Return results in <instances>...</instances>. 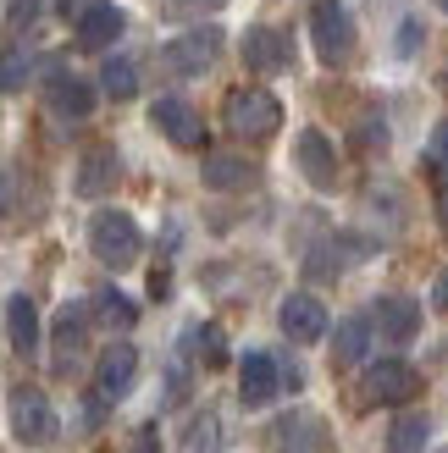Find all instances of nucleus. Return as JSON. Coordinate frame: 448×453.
Listing matches in <instances>:
<instances>
[{
	"instance_id": "nucleus-28",
	"label": "nucleus",
	"mask_w": 448,
	"mask_h": 453,
	"mask_svg": "<svg viewBox=\"0 0 448 453\" xmlns=\"http://www.w3.org/2000/svg\"><path fill=\"white\" fill-rule=\"evenodd\" d=\"M127 453H161V426H139Z\"/></svg>"
},
{
	"instance_id": "nucleus-26",
	"label": "nucleus",
	"mask_w": 448,
	"mask_h": 453,
	"mask_svg": "<svg viewBox=\"0 0 448 453\" xmlns=\"http://www.w3.org/2000/svg\"><path fill=\"white\" fill-rule=\"evenodd\" d=\"M22 83H28V56L0 50V88H22Z\"/></svg>"
},
{
	"instance_id": "nucleus-11",
	"label": "nucleus",
	"mask_w": 448,
	"mask_h": 453,
	"mask_svg": "<svg viewBox=\"0 0 448 453\" xmlns=\"http://www.w3.org/2000/svg\"><path fill=\"white\" fill-rule=\"evenodd\" d=\"M277 388H282V365L272 354H243V365H238V398L250 403V410H260V403H272L277 398Z\"/></svg>"
},
{
	"instance_id": "nucleus-5",
	"label": "nucleus",
	"mask_w": 448,
	"mask_h": 453,
	"mask_svg": "<svg viewBox=\"0 0 448 453\" xmlns=\"http://www.w3.org/2000/svg\"><path fill=\"white\" fill-rule=\"evenodd\" d=\"M310 34H316V56L327 66H338L354 56V22L338 0H316V12H310Z\"/></svg>"
},
{
	"instance_id": "nucleus-16",
	"label": "nucleus",
	"mask_w": 448,
	"mask_h": 453,
	"mask_svg": "<svg viewBox=\"0 0 448 453\" xmlns=\"http://www.w3.org/2000/svg\"><path fill=\"white\" fill-rule=\"evenodd\" d=\"M122 28H127L122 6H89L78 17V44H83V50H105V44L122 39Z\"/></svg>"
},
{
	"instance_id": "nucleus-13",
	"label": "nucleus",
	"mask_w": 448,
	"mask_h": 453,
	"mask_svg": "<svg viewBox=\"0 0 448 453\" xmlns=\"http://www.w3.org/2000/svg\"><path fill=\"white\" fill-rule=\"evenodd\" d=\"M294 155H299V172H305L316 188H338V155H332L327 133L305 127V133H299V144H294Z\"/></svg>"
},
{
	"instance_id": "nucleus-24",
	"label": "nucleus",
	"mask_w": 448,
	"mask_h": 453,
	"mask_svg": "<svg viewBox=\"0 0 448 453\" xmlns=\"http://www.w3.org/2000/svg\"><path fill=\"white\" fill-rule=\"evenodd\" d=\"M100 88H105L111 100H133V95H139V66H133L127 56H111L100 66Z\"/></svg>"
},
{
	"instance_id": "nucleus-6",
	"label": "nucleus",
	"mask_w": 448,
	"mask_h": 453,
	"mask_svg": "<svg viewBox=\"0 0 448 453\" xmlns=\"http://www.w3.org/2000/svg\"><path fill=\"white\" fill-rule=\"evenodd\" d=\"M216 56H221V28L205 22V28H189L183 39H172L166 50H161V66L177 73V78H194V73H205Z\"/></svg>"
},
{
	"instance_id": "nucleus-31",
	"label": "nucleus",
	"mask_w": 448,
	"mask_h": 453,
	"mask_svg": "<svg viewBox=\"0 0 448 453\" xmlns=\"http://www.w3.org/2000/svg\"><path fill=\"white\" fill-rule=\"evenodd\" d=\"M172 6H177V12H221L228 0H172Z\"/></svg>"
},
{
	"instance_id": "nucleus-35",
	"label": "nucleus",
	"mask_w": 448,
	"mask_h": 453,
	"mask_svg": "<svg viewBox=\"0 0 448 453\" xmlns=\"http://www.w3.org/2000/svg\"><path fill=\"white\" fill-rule=\"evenodd\" d=\"M437 221H443V233H448V188L437 194Z\"/></svg>"
},
{
	"instance_id": "nucleus-21",
	"label": "nucleus",
	"mask_w": 448,
	"mask_h": 453,
	"mask_svg": "<svg viewBox=\"0 0 448 453\" xmlns=\"http://www.w3.org/2000/svg\"><path fill=\"white\" fill-rule=\"evenodd\" d=\"M371 349V321H360V315H349V321H338V337H332V365L349 371V365H360Z\"/></svg>"
},
{
	"instance_id": "nucleus-3",
	"label": "nucleus",
	"mask_w": 448,
	"mask_h": 453,
	"mask_svg": "<svg viewBox=\"0 0 448 453\" xmlns=\"http://www.w3.org/2000/svg\"><path fill=\"white\" fill-rule=\"evenodd\" d=\"M6 420H12V437H17L22 448H44V442H56V432H61L50 398H44L39 388H12Z\"/></svg>"
},
{
	"instance_id": "nucleus-10",
	"label": "nucleus",
	"mask_w": 448,
	"mask_h": 453,
	"mask_svg": "<svg viewBox=\"0 0 448 453\" xmlns=\"http://www.w3.org/2000/svg\"><path fill=\"white\" fill-rule=\"evenodd\" d=\"M277 321H282V337H294V343H321L327 337V310H321V299H310V293H288Z\"/></svg>"
},
{
	"instance_id": "nucleus-12",
	"label": "nucleus",
	"mask_w": 448,
	"mask_h": 453,
	"mask_svg": "<svg viewBox=\"0 0 448 453\" xmlns=\"http://www.w3.org/2000/svg\"><path fill=\"white\" fill-rule=\"evenodd\" d=\"M243 61H250L255 73H294V44L277 28H250L243 34Z\"/></svg>"
},
{
	"instance_id": "nucleus-30",
	"label": "nucleus",
	"mask_w": 448,
	"mask_h": 453,
	"mask_svg": "<svg viewBox=\"0 0 448 453\" xmlns=\"http://www.w3.org/2000/svg\"><path fill=\"white\" fill-rule=\"evenodd\" d=\"M432 161L448 172V122H437V133H432Z\"/></svg>"
},
{
	"instance_id": "nucleus-36",
	"label": "nucleus",
	"mask_w": 448,
	"mask_h": 453,
	"mask_svg": "<svg viewBox=\"0 0 448 453\" xmlns=\"http://www.w3.org/2000/svg\"><path fill=\"white\" fill-rule=\"evenodd\" d=\"M437 453H448V448H437Z\"/></svg>"
},
{
	"instance_id": "nucleus-34",
	"label": "nucleus",
	"mask_w": 448,
	"mask_h": 453,
	"mask_svg": "<svg viewBox=\"0 0 448 453\" xmlns=\"http://www.w3.org/2000/svg\"><path fill=\"white\" fill-rule=\"evenodd\" d=\"M6 205H12V177L0 172V211H6Z\"/></svg>"
},
{
	"instance_id": "nucleus-7",
	"label": "nucleus",
	"mask_w": 448,
	"mask_h": 453,
	"mask_svg": "<svg viewBox=\"0 0 448 453\" xmlns=\"http://www.w3.org/2000/svg\"><path fill=\"white\" fill-rule=\"evenodd\" d=\"M150 122L161 127L177 150H199V144H205V122H199V111L183 95H161V100L150 105Z\"/></svg>"
},
{
	"instance_id": "nucleus-32",
	"label": "nucleus",
	"mask_w": 448,
	"mask_h": 453,
	"mask_svg": "<svg viewBox=\"0 0 448 453\" xmlns=\"http://www.w3.org/2000/svg\"><path fill=\"white\" fill-rule=\"evenodd\" d=\"M415 44H421V28H415V22H405V34H398V50H405V56H410V50H415Z\"/></svg>"
},
{
	"instance_id": "nucleus-14",
	"label": "nucleus",
	"mask_w": 448,
	"mask_h": 453,
	"mask_svg": "<svg viewBox=\"0 0 448 453\" xmlns=\"http://www.w3.org/2000/svg\"><path fill=\"white\" fill-rule=\"evenodd\" d=\"M371 321L382 326L388 343H410V337L421 332V304H415V299H405V293H388V299H376Z\"/></svg>"
},
{
	"instance_id": "nucleus-17",
	"label": "nucleus",
	"mask_w": 448,
	"mask_h": 453,
	"mask_svg": "<svg viewBox=\"0 0 448 453\" xmlns=\"http://www.w3.org/2000/svg\"><path fill=\"white\" fill-rule=\"evenodd\" d=\"M89 337V310L83 304H66L56 315V371H73L78 365V349Z\"/></svg>"
},
{
	"instance_id": "nucleus-25",
	"label": "nucleus",
	"mask_w": 448,
	"mask_h": 453,
	"mask_svg": "<svg viewBox=\"0 0 448 453\" xmlns=\"http://www.w3.org/2000/svg\"><path fill=\"white\" fill-rule=\"evenodd\" d=\"M95 304H100V321H105V326H122V332H127L133 321H139V304H133L127 293H117V288H105Z\"/></svg>"
},
{
	"instance_id": "nucleus-33",
	"label": "nucleus",
	"mask_w": 448,
	"mask_h": 453,
	"mask_svg": "<svg viewBox=\"0 0 448 453\" xmlns=\"http://www.w3.org/2000/svg\"><path fill=\"white\" fill-rule=\"evenodd\" d=\"M432 304L448 315V271H443V277H437V293H432Z\"/></svg>"
},
{
	"instance_id": "nucleus-22",
	"label": "nucleus",
	"mask_w": 448,
	"mask_h": 453,
	"mask_svg": "<svg viewBox=\"0 0 448 453\" xmlns=\"http://www.w3.org/2000/svg\"><path fill=\"white\" fill-rule=\"evenodd\" d=\"M427 437H432V420L427 415H398L393 432H388V453H427Z\"/></svg>"
},
{
	"instance_id": "nucleus-19",
	"label": "nucleus",
	"mask_w": 448,
	"mask_h": 453,
	"mask_svg": "<svg viewBox=\"0 0 448 453\" xmlns=\"http://www.w3.org/2000/svg\"><path fill=\"white\" fill-rule=\"evenodd\" d=\"M50 111H56L61 122H83L89 111H95V88H89L83 78H66V73H61V78L50 83Z\"/></svg>"
},
{
	"instance_id": "nucleus-18",
	"label": "nucleus",
	"mask_w": 448,
	"mask_h": 453,
	"mask_svg": "<svg viewBox=\"0 0 448 453\" xmlns=\"http://www.w3.org/2000/svg\"><path fill=\"white\" fill-rule=\"evenodd\" d=\"M6 343L17 354H34L39 349V310H34L28 293H12V299H6Z\"/></svg>"
},
{
	"instance_id": "nucleus-15",
	"label": "nucleus",
	"mask_w": 448,
	"mask_h": 453,
	"mask_svg": "<svg viewBox=\"0 0 448 453\" xmlns=\"http://www.w3.org/2000/svg\"><path fill=\"white\" fill-rule=\"evenodd\" d=\"M117 177H122V161H117V150L100 144V150H89L83 161H78V194L83 199H100L117 188Z\"/></svg>"
},
{
	"instance_id": "nucleus-8",
	"label": "nucleus",
	"mask_w": 448,
	"mask_h": 453,
	"mask_svg": "<svg viewBox=\"0 0 448 453\" xmlns=\"http://www.w3.org/2000/svg\"><path fill=\"white\" fill-rule=\"evenodd\" d=\"M133 381H139V349H133V343H111L100 354V365H95V393H100V403L127 398Z\"/></svg>"
},
{
	"instance_id": "nucleus-20",
	"label": "nucleus",
	"mask_w": 448,
	"mask_h": 453,
	"mask_svg": "<svg viewBox=\"0 0 448 453\" xmlns=\"http://www.w3.org/2000/svg\"><path fill=\"white\" fill-rule=\"evenodd\" d=\"M199 177H205V188H216V194H233V188H250L255 166L243 161V155H205V166H199Z\"/></svg>"
},
{
	"instance_id": "nucleus-27",
	"label": "nucleus",
	"mask_w": 448,
	"mask_h": 453,
	"mask_svg": "<svg viewBox=\"0 0 448 453\" xmlns=\"http://www.w3.org/2000/svg\"><path fill=\"white\" fill-rule=\"evenodd\" d=\"M194 343H199V354H205V365H221V359H228L221 326H194Z\"/></svg>"
},
{
	"instance_id": "nucleus-4",
	"label": "nucleus",
	"mask_w": 448,
	"mask_h": 453,
	"mask_svg": "<svg viewBox=\"0 0 448 453\" xmlns=\"http://www.w3.org/2000/svg\"><path fill=\"white\" fill-rule=\"evenodd\" d=\"M266 442H272V453H332V426L316 410H288L272 420Z\"/></svg>"
},
{
	"instance_id": "nucleus-1",
	"label": "nucleus",
	"mask_w": 448,
	"mask_h": 453,
	"mask_svg": "<svg viewBox=\"0 0 448 453\" xmlns=\"http://www.w3.org/2000/svg\"><path fill=\"white\" fill-rule=\"evenodd\" d=\"M89 249H95L100 265L127 271L144 255V233H139V221H133L127 211H95V221H89Z\"/></svg>"
},
{
	"instance_id": "nucleus-29",
	"label": "nucleus",
	"mask_w": 448,
	"mask_h": 453,
	"mask_svg": "<svg viewBox=\"0 0 448 453\" xmlns=\"http://www.w3.org/2000/svg\"><path fill=\"white\" fill-rule=\"evenodd\" d=\"M189 398V365H172V381H166V410L172 403H183Z\"/></svg>"
},
{
	"instance_id": "nucleus-9",
	"label": "nucleus",
	"mask_w": 448,
	"mask_h": 453,
	"mask_svg": "<svg viewBox=\"0 0 448 453\" xmlns=\"http://www.w3.org/2000/svg\"><path fill=\"white\" fill-rule=\"evenodd\" d=\"M360 393H366V403H410L421 393V376H415V365H405V359H382V365L366 371Z\"/></svg>"
},
{
	"instance_id": "nucleus-23",
	"label": "nucleus",
	"mask_w": 448,
	"mask_h": 453,
	"mask_svg": "<svg viewBox=\"0 0 448 453\" xmlns=\"http://www.w3.org/2000/svg\"><path fill=\"white\" fill-rule=\"evenodd\" d=\"M177 453H221V415H194L183 442H177Z\"/></svg>"
},
{
	"instance_id": "nucleus-2",
	"label": "nucleus",
	"mask_w": 448,
	"mask_h": 453,
	"mask_svg": "<svg viewBox=\"0 0 448 453\" xmlns=\"http://www.w3.org/2000/svg\"><path fill=\"white\" fill-rule=\"evenodd\" d=\"M228 127L238 133V139H272V133L282 127V100L272 95V88H233L228 95Z\"/></svg>"
}]
</instances>
